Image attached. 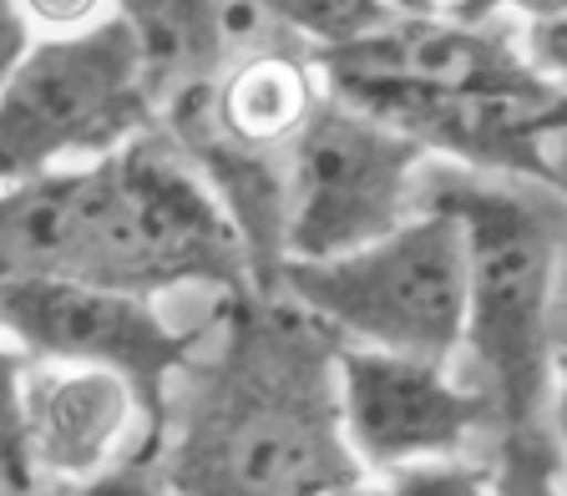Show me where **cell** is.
Wrapping results in <instances>:
<instances>
[{"label":"cell","instance_id":"1","mask_svg":"<svg viewBox=\"0 0 567 496\" xmlns=\"http://www.w3.org/2000/svg\"><path fill=\"white\" fill-rule=\"evenodd\" d=\"M344 334L289 294H224V340L167 380L147 486L177 496H344L365 486L340 425Z\"/></svg>","mask_w":567,"mask_h":496},{"label":"cell","instance_id":"2","mask_svg":"<svg viewBox=\"0 0 567 496\" xmlns=\"http://www.w3.org/2000/svg\"><path fill=\"white\" fill-rule=\"evenodd\" d=\"M415 208H441L466 238L461 344L496 411L492 492L553 496L563 482V188L476 167H415Z\"/></svg>","mask_w":567,"mask_h":496},{"label":"cell","instance_id":"3","mask_svg":"<svg viewBox=\"0 0 567 496\" xmlns=\"http://www.w3.org/2000/svg\"><path fill=\"white\" fill-rule=\"evenodd\" d=\"M66 279L147 299L177 283H213L218 294L254 289L234 218L163 122H147L92 157V167H76V248Z\"/></svg>","mask_w":567,"mask_h":496},{"label":"cell","instance_id":"4","mask_svg":"<svg viewBox=\"0 0 567 496\" xmlns=\"http://www.w3.org/2000/svg\"><path fill=\"white\" fill-rule=\"evenodd\" d=\"M279 294L354 344L451 365L466 314V238L451 213L415 208L405 224L350 254L284 259Z\"/></svg>","mask_w":567,"mask_h":496},{"label":"cell","instance_id":"5","mask_svg":"<svg viewBox=\"0 0 567 496\" xmlns=\"http://www.w3.org/2000/svg\"><path fill=\"white\" fill-rule=\"evenodd\" d=\"M0 334L21 344L31 360L51 365H102L117 370L142 415V441L127 466L92 486L147 492L157 451L167 441V380L208 340V324L173 330L163 324L147 294H122L76 279H11L0 283Z\"/></svg>","mask_w":567,"mask_h":496},{"label":"cell","instance_id":"6","mask_svg":"<svg viewBox=\"0 0 567 496\" xmlns=\"http://www.w3.org/2000/svg\"><path fill=\"white\" fill-rule=\"evenodd\" d=\"M157 122L127 16H96L76 35L31 41L0 82V183L56 157H102Z\"/></svg>","mask_w":567,"mask_h":496},{"label":"cell","instance_id":"7","mask_svg":"<svg viewBox=\"0 0 567 496\" xmlns=\"http://www.w3.org/2000/svg\"><path fill=\"white\" fill-rule=\"evenodd\" d=\"M425 147L380 117L319 92L315 112L289 142V259H334L390 234L415 213V167Z\"/></svg>","mask_w":567,"mask_h":496},{"label":"cell","instance_id":"8","mask_svg":"<svg viewBox=\"0 0 567 496\" xmlns=\"http://www.w3.org/2000/svg\"><path fill=\"white\" fill-rule=\"evenodd\" d=\"M334 370H340L344 441L365 472L461 456L476 436L492 441L496 411L486 390L456 385L446 360L344 340Z\"/></svg>","mask_w":567,"mask_h":496},{"label":"cell","instance_id":"9","mask_svg":"<svg viewBox=\"0 0 567 496\" xmlns=\"http://www.w3.org/2000/svg\"><path fill=\"white\" fill-rule=\"evenodd\" d=\"M324 92L405 132L425 153L456 157L476 173L532 177L563 188L557 137L567 122V86L547 92H451V86H395V82H334Z\"/></svg>","mask_w":567,"mask_h":496},{"label":"cell","instance_id":"10","mask_svg":"<svg viewBox=\"0 0 567 496\" xmlns=\"http://www.w3.org/2000/svg\"><path fill=\"white\" fill-rule=\"evenodd\" d=\"M319 82H395V86H451V92H547V82L522 61L512 25L451 21L431 16H390L385 25L340 41V46L305 51Z\"/></svg>","mask_w":567,"mask_h":496},{"label":"cell","instance_id":"11","mask_svg":"<svg viewBox=\"0 0 567 496\" xmlns=\"http://www.w3.org/2000/svg\"><path fill=\"white\" fill-rule=\"evenodd\" d=\"M157 122L167 137L188 153V163L203 173L213 198L234 218L238 238L248 248V279L259 294H279L284 269V228H289V147H248L224 122L213 117L208 82L183 86L157 106Z\"/></svg>","mask_w":567,"mask_h":496},{"label":"cell","instance_id":"12","mask_svg":"<svg viewBox=\"0 0 567 496\" xmlns=\"http://www.w3.org/2000/svg\"><path fill=\"white\" fill-rule=\"evenodd\" d=\"M137 31L142 86L163 106L183 86L213 82L264 46H295L264 0H117Z\"/></svg>","mask_w":567,"mask_h":496},{"label":"cell","instance_id":"13","mask_svg":"<svg viewBox=\"0 0 567 496\" xmlns=\"http://www.w3.org/2000/svg\"><path fill=\"white\" fill-rule=\"evenodd\" d=\"M132 415V390L117 370L71 365V370H31L21 375V425L25 456L35 476L92 482L102 461L122 441Z\"/></svg>","mask_w":567,"mask_h":496},{"label":"cell","instance_id":"14","mask_svg":"<svg viewBox=\"0 0 567 496\" xmlns=\"http://www.w3.org/2000/svg\"><path fill=\"white\" fill-rule=\"evenodd\" d=\"M213 117L248 147H289L319 102V71L305 46H264L208 82Z\"/></svg>","mask_w":567,"mask_h":496},{"label":"cell","instance_id":"15","mask_svg":"<svg viewBox=\"0 0 567 496\" xmlns=\"http://www.w3.org/2000/svg\"><path fill=\"white\" fill-rule=\"evenodd\" d=\"M264 6L289 31V41L305 51L340 46V41H354V35L385 25L390 16H405L390 11L385 0H264Z\"/></svg>","mask_w":567,"mask_h":496},{"label":"cell","instance_id":"16","mask_svg":"<svg viewBox=\"0 0 567 496\" xmlns=\"http://www.w3.org/2000/svg\"><path fill=\"white\" fill-rule=\"evenodd\" d=\"M31 354L21 344H6L0 334V492H35V472L25 456V425H21V375Z\"/></svg>","mask_w":567,"mask_h":496},{"label":"cell","instance_id":"17","mask_svg":"<svg viewBox=\"0 0 567 496\" xmlns=\"http://www.w3.org/2000/svg\"><path fill=\"white\" fill-rule=\"evenodd\" d=\"M441 11L451 21H492L502 11L522 16V21H547V16H567V0H446Z\"/></svg>","mask_w":567,"mask_h":496},{"label":"cell","instance_id":"18","mask_svg":"<svg viewBox=\"0 0 567 496\" xmlns=\"http://www.w3.org/2000/svg\"><path fill=\"white\" fill-rule=\"evenodd\" d=\"M25 51H31V16L21 0H0V82L21 66Z\"/></svg>","mask_w":567,"mask_h":496},{"label":"cell","instance_id":"19","mask_svg":"<svg viewBox=\"0 0 567 496\" xmlns=\"http://www.w3.org/2000/svg\"><path fill=\"white\" fill-rule=\"evenodd\" d=\"M25 16L41 25H51V31H76V25L96 21V11H102V0H21Z\"/></svg>","mask_w":567,"mask_h":496},{"label":"cell","instance_id":"20","mask_svg":"<svg viewBox=\"0 0 567 496\" xmlns=\"http://www.w3.org/2000/svg\"><path fill=\"white\" fill-rule=\"evenodd\" d=\"M390 11H405V16H431L441 11V0H385Z\"/></svg>","mask_w":567,"mask_h":496},{"label":"cell","instance_id":"21","mask_svg":"<svg viewBox=\"0 0 567 496\" xmlns=\"http://www.w3.org/2000/svg\"><path fill=\"white\" fill-rule=\"evenodd\" d=\"M441 6H446V0H441Z\"/></svg>","mask_w":567,"mask_h":496}]
</instances>
